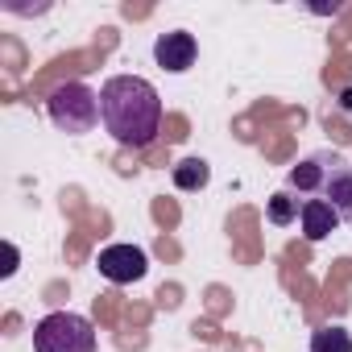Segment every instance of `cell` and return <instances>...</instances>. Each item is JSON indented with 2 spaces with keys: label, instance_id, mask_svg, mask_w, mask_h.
<instances>
[{
  "label": "cell",
  "instance_id": "obj_2",
  "mask_svg": "<svg viewBox=\"0 0 352 352\" xmlns=\"http://www.w3.org/2000/svg\"><path fill=\"white\" fill-rule=\"evenodd\" d=\"M286 191L307 199H327L340 220H352V162L336 149H315L286 174Z\"/></svg>",
  "mask_w": 352,
  "mask_h": 352
},
{
  "label": "cell",
  "instance_id": "obj_9",
  "mask_svg": "<svg viewBox=\"0 0 352 352\" xmlns=\"http://www.w3.org/2000/svg\"><path fill=\"white\" fill-rule=\"evenodd\" d=\"M298 212H302V204H298L290 191H278V195H270V208H265L270 224L286 228V224H294V220H298Z\"/></svg>",
  "mask_w": 352,
  "mask_h": 352
},
{
  "label": "cell",
  "instance_id": "obj_7",
  "mask_svg": "<svg viewBox=\"0 0 352 352\" xmlns=\"http://www.w3.org/2000/svg\"><path fill=\"white\" fill-rule=\"evenodd\" d=\"M298 220H302V236L307 241H323V236H331L340 228V212L327 199H307L302 212H298Z\"/></svg>",
  "mask_w": 352,
  "mask_h": 352
},
{
  "label": "cell",
  "instance_id": "obj_4",
  "mask_svg": "<svg viewBox=\"0 0 352 352\" xmlns=\"http://www.w3.org/2000/svg\"><path fill=\"white\" fill-rule=\"evenodd\" d=\"M34 352H96V327L87 315L50 311L34 327Z\"/></svg>",
  "mask_w": 352,
  "mask_h": 352
},
{
  "label": "cell",
  "instance_id": "obj_6",
  "mask_svg": "<svg viewBox=\"0 0 352 352\" xmlns=\"http://www.w3.org/2000/svg\"><path fill=\"white\" fill-rule=\"evenodd\" d=\"M195 54H199V42L187 34V30H170L153 42V63L170 75H183L195 67Z\"/></svg>",
  "mask_w": 352,
  "mask_h": 352
},
{
  "label": "cell",
  "instance_id": "obj_3",
  "mask_svg": "<svg viewBox=\"0 0 352 352\" xmlns=\"http://www.w3.org/2000/svg\"><path fill=\"white\" fill-rule=\"evenodd\" d=\"M46 108H50L54 129H63V133H71V137L91 133V129L104 120V112H100V91H91V87H87V83H79V79L58 83V87L50 91Z\"/></svg>",
  "mask_w": 352,
  "mask_h": 352
},
{
  "label": "cell",
  "instance_id": "obj_1",
  "mask_svg": "<svg viewBox=\"0 0 352 352\" xmlns=\"http://www.w3.org/2000/svg\"><path fill=\"white\" fill-rule=\"evenodd\" d=\"M100 112L104 129L112 133L116 145L124 149H145L157 141L162 129V96L149 79L141 75H112L100 87Z\"/></svg>",
  "mask_w": 352,
  "mask_h": 352
},
{
  "label": "cell",
  "instance_id": "obj_8",
  "mask_svg": "<svg viewBox=\"0 0 352 352\" xmlns=\"http://www.w3.org/2000/svg\"><path fill=\"white\" fill-rule=\"evenodd\" d=\"M208 179H212V170H208L204 157H183L179 166H174V187L179 191H204Z\"/></svg>",
  "mask_w": 352,
  "mask_h": 352
},
{
  "label": "cell",
  "instance_id": "obj_10",
  "mask_svg": "<svg viewBox=\"0 0 352 352\" xmlns=\"http://www.w3.org/2000/svg\"><path fill=\"white\" fill-rule=\"evenodd\" d=\"M311 352H352V336L344 327H319L311 336Z\"/></svg>",
  "mask_w": 352,
  "mask_h": 352
},
{
  "label": "cell",
  "instance_id": "obj_5",
  "mask_svg": "<svg viewBox=\"0 0 352 352\" xmlns=\"http://www.w3.org/2000/svg\"><path fill=\"white\" fill-rule=\"evenodd\" d=\"M96 270L112 286H133V282H141L149 274V257H145L141 245H108V249H100Z\"/></svg>",
  "mask_w": 352,
  "mask_h": 352
},
{
  "label": "cell",
  "instance_id": "obj_11",
  "mask_svg": "<svg viewBox=\"0 0 352 352\" xmlns=\"http://www.w3.org/2000/svg\"><path fill=\"white\" fill-rule=\"evenodd\" d=\"M348 224H352V220H348Z\"/></svg>",
  "mask_w": 352,
  "mask_h": 352
}]
</instances>
